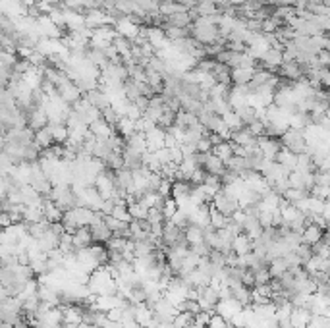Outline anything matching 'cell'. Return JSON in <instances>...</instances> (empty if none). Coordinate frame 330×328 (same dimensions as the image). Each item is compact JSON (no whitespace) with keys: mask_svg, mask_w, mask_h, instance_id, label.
Masks as SVG:
<instances>
[{"mask_svg":"<svg viewBox=\"0 0 330 328\" xmlns=\"http://www.w3.org/2000/svg\"><path fill=\"white\" fill-rule=\"evenodd\" d=\"M242 284L247 286V288H253V270H249V268H244V272H242Z\"/></svg>","mask_w":330,"mask_h":328,"instance_id":"obj_41","label":"cell"},{"mask_svg":"<svg viewBox=\"0 0 330 328\" xmlns=\"http://www.w3.org/2000/svg\"><path fill=\"white\" fill-rule=\"evenodd\" d=\"M293 253H295V257L299 259V263H301V266L305 265L307 261L313 257V249H311V245H305V243H299L295 249H293Z\"/></svg>","mask_w":330,"mask_h":328,"instance_id":"obj_31","label":"cell"},{"mask_svg":"<svg viewBox=\"0 0 330 328\" xmlns=\"http://www.w3.org/2000/svg\"><path fill=\"white\" fill-rule=\"evenodd\" d=\"M89 133L93 135V137H97V139H108L112 133H114V129L102 120V118H98V120H95L93 124H89Z\"/></svg>","mask_w":330,"mask_h":328,"instance_id":"obj_11","label":"cell"},{"mask_svg":"<svg viewBox=\"0 0 330 328\" xmlns=\"http://www.w3.org/2000/svg\"><path fill=\"white\" fill-rule=\"evenodd\" d=\"M208 220H210V226L214 228V230H222V228L228 226L230 216H224L222 213H218L212 205H208Z\"/></svg>","mask_w":330,"mask_h":328,"instance_id":"obj_18","label":"cell"},{"mask_svg":"<svg viewBox=\"0 0 330 328\" xmlns=\"http://www.w3.org/2000/svg\"><path fill=\"white\" fill-rule=\"evenodd\" d=\"M33 141L37 143V147L43 151V149H49L54 145V137H52V131H50L49 124L45 127H41V129H37L35 135H33Z\"/></svg>","mask_w":330,"mask_h":328,"instance_id":"obj_13","label":"cell"},{"mask_svg":"<svg viewBox=\"0 0 330 328\" xmlns=\"http://www.w3.org/2000/svg\"><path fill=\"white\" fill-rule=\"evenodd\" d=\"M311 311L305 307H293L292 313H290V324L292 328H305L311 320Z\"/></svg>","mask_w":330,"mask_h":328,"instance_id":"obj_7","label":"cell"},{"mask_svg":"<svg viewBox=\"0 0 330 328\" xmlns=\"http://www.w3.org/2000/svg\"><path fill=\"white\" fill-rule=\"evenodd\" d=\"M218 213H222L224 216H232L238 209H240V203L236 197H230V195H226L224 190L216 191L214 195H212V203H210Z\"/></svg>","mask_w":330,"mask_h":328,"instance_id":"obj_2","label":"cell"},{"mask_svg":"<svg viewBox=\"0 0 330 328\" xmlns=\"http://www.w3.org/2000/svg\"><path fill=\"white\" fill-rule=\"evenodd\" d=\"M251 249H253V240H249L244 232L238 234V236H234L232 253H236L240 257V255H245V253H251Z\"/></svg>","mask_w":330,"mask_h":328,"instance_id":"obj_12","label":"cell"},{"mask_svg":"<svg viewBox=\"0 0 330 328\" xmlns=\"http://www.w3.org/2000/svg\"><path fill=\"white\" fill-rule=\"evenodd\" d=\"M324 232H326V230H320V228L315 226V224H307V226L301 230V243H305V245H315V243L320 241V238L324 236Z\"/></svg>","mask_w":330,"mask_h":328,"instance_id":"obj_10","label":"cell"},{"mask_svg":"<svg viewBox=\"0 0 330 328\" xmlns=\"http://www.w3.org/2000/svg\"><path fill=\"white\" fill-rule=\"evenodd\" d=\"M265 126H267V122H265V120H259V118H255V120L247 126V129L251 131V135H253V137H261V135H265Z\"/></svg>","mask_w":330,"mask_h":328,"instance_id":"obj_37","label":"cell"},{"mask_svg":"<svg viewBox=\"0 0 330 328\" xmlns=\"http://www.w3.org/2000/svg\"><path fill=\"white\" fill-rule=\"evenodd\" d=\"M191 324H193V315L187 313V311H178V315L174 316V320H172V326L176 328H187Z\"/></svg>","mask_w":330,"mask_h":328,"instance_id":"obj_27","label":"cell"},{"mask_svg":"<svg viewBox=\"0 0 330 328\" xmlns=\"http://www.w3.org/2000/svg\"><path fill=\"white\" fill-rule=\"evenodd\" d=\"M210 151H212V145H210L208 137H201L197 141V152H210Z\"/></svg>","mask_w":330,"mask_h":328,"instance_id":"obj_40","label":"cell"},{"mask_svg":"<svg viewBox=\"0 0 330 328\" xmlns=\"http://www.w3.org/2000/svg\"><path fill=\"white\" fill-rule=\"evenodd\" d=\"M269 272L272 278H280L284 272H286V268H288V265H286V261L282 259V257H274L272 261L269 263Z\"/></svg>","mask_w":330,"mask_h":328,"instance_id":"obj_25","label":"cell"},{"mask_svg":"<svg viewBox=\"0 0 330 328\" xmlns=\"http://www.w3.org/2000/svg\"><path fill=\"white\" fill-rule=\"evenodd\" d=\"M220 118H222V122L226 124V127H228L230 131H238V129H242V127H244L242 120L238 118V114L234 112V110H228L226 114H222Z\"/></svg>","mask_w":330,"mask_h":328,"instance_id":"obj_24","label":"cell"},{"mask_svg":"<svg viewBox=\"0 0 330 328\" xmlns=\"http://www.w3.org/2000/svg\"><path fill=\"white\" fill-rule=\"evenodd\" d=\"M174 116H176V114L172 112V110H168V108L164 106V112L160 114V118H159V122H157V126L162 127V129H168L170 126H174Z\"/></svg>","mask_w":330,"mask_h":328,"instance_id":"obj_36","label":"cell"},{"mask_svg":"<svg viewBox=\"0 0 330 328\" xmlns=\"http://www.w3.org/2000/svg\"><path fill=\"white\" fill-rule=\"evenodd\" d=\"M0 328H14L10 322H4V320H0Z\"/></svg>","mask_w":330,"mask_h":328,"instance_id":"obj_45","label":"cell"},{"mask_svg":"<svg viewBox=\"0 0 330 328\" xmlns=\"http://www.w3.org/2000/svg\"><path fill=\"white\" fill-rule=\"evenodd\" d=\"M208 141H210V145L214 147V145H218V143H222V137H220L218 133H208Z\"/></svg>","mask_w":330,"mask_h":328,"instance_id":"obj_44","label":"cell"},{"mask_svg":"<svg viewBox=\"0 0 330 328\" xmlns=\"http://www.w3.org/2000/svg\"><path fill=\"white\" fill-rule=\"evenodd\" d=\"M100 328H124V324L122 322H118V320H108V318H106V322Z\"/></svg>","mask_w":330,"mask_h":328,"instance_id":"obj_43","label":"cell"},{"mask_svg":"<svg viewBox=\"0 0 330 328\" xmlns=\"http://www.w3.org/2000/svg\"><path fill=\"white\" fill-rule=\"evenodd\" d=\"M110 216H114V218H118V220H122V222H130V220H132V216L128 213V205H114Z\"/></svg>","mask_w":330,"mask_h":328,"instance_id":"obj_34","label":"cell"},{"mask_svg":"<svg viewBox=\"0 0 330 328\" xmlns=\"http://www.w3.org/2000/svg\"><path fill=\"white\" fill-rule=\"evenodd\" d=\"M210 152H212L214 156H218L222 162H226V160H228V158H230V156L234 154L232 143H230V141H222V143H218V145H214Z\"/></svg>","mask_w":330,"mask_h":328,"instance_id":"obj_23","label":"cell"},{"mask_svg":"<svg viewBox=\"0 0 330 328\" xmlns=\"http://www.w3.org/2000/svg\"><path fill=\"white\" fill-rule=\"evenodd\" d=\"M224 166H226L228 170L236 172V174H242V172H245V170H247L245 156H240V154H232V156H230V158L224 162Z\"/></svg>","mask_w":330,"mask_h":328,"instance_id":"obj_22","label":"cell"},{"mask_svg":"<svg viewBox=\"0 0 330 328\" xmlns=\"http://www.w3.org/2000/svg\"><path fill=\"white\" fill-rule=\"evenodd\" d=\"M187 328H207V326H201V324H195V322H193L191 326H187Z\"/></svg>","mask_w":330,"mask_h":328,"instance_id":"obj_47","label":"cell"},{"mask_svg":"<svg viewBox=\"0 0 330 328\" xmlns=\"http://www.w3.org/2000/svg\"><path fill=\"white\" fill-rule=\"evenodd\" d=\"M230 290H232V297L240 303L242 307H249V305H251V288H247V286H244V284H240V286L230 288Z\"/></svg>","mask_w":330,"mask_h":328,"instance_id":"obj_17","label":"cell"},{"mask_svg":"<svg viewBox=\"0 0 330 328\" xmlns=\"http://www.w3.org/2000/svg\"><path fill=\"white\" fill-rule=\"evenodd\" d=\"M100 118H102V120H104V122H106V124H108L112 129H114V127H116V124H118V120H120L122 116L116 112L112 106H106L104 110H100Z\"/></svg>","mask_w":330,"mask_h":328,"instance_id":"obj_30","label":"cell"},{"mask_svg":"<svg viewBox=\"0 0 330 328\" xmlns=\"http://www.w3.org/2000/svg\"><path fill=\"white\" fill-rule=\"evenodd\" d=\"M72 243L75 249H81V247H89L93 243V238H91V232L89 228H77L72 234Z\"/></svg>","mask_w":330,"mask_h":328,"instance_id":"obj_14","label":"cell"},{"mask_svg":"<svg viewBox=\"0 0 330 328\" xmlns=\"http://www.w3.org/2000/svg\"><path fill=\"white\" fill-rule=\"evenodd\" d=\"M270 272L267 266H261V268H257V270H253V286H261V284H269L270 282Z\"/></svg>","mask_w":330,"mask_h":328,"instance_id":"obj_32","label":"cell"},{"mask_svg":"<svg viewBox=\"0 0 330 328\" xmlns=\"http://www.w3.org/2000/svg\"><path fill=\"white\" fill-rule=\"evenodd\" d=\"M176 4H180V6H183L185 10H189V8H195L197 0H174Z\"/></svg>","mask_w":330,"mask_h":328,"instance_id":"obj_42","label":"cell"},{"mask_svg":"<svg viewBox=\"0 0 330 328\" xmlns=\"http://www.w3.org/2000/svg\"><path fill=\"white\" fill-rule=\"evenodd\" d=\"M114 184H116V188L118 190H124L128 195L134 191V176H132V172L130 170H118V172H114Z\"/></svg>","mask_w":330,"mask_h":328,"instance_id":"obj_8","label":"cell"},{"mask_svg":"<svg viewBox=\"0 0 330 328\" xmlns=\"http://www.w3.org/2000/svg\"><path fill=\"white\" fill-rule=\"evenodd\" d=\"M274 74L278 77H282V79H288V81H299V79H303V68L295 62V60H292V62H282L276 68Z\"/></svg>","mask_w":330,"mask_h":328,"instance_id":"obj_3","label":"cell"},{"mask_svg":"<svg viewBox=\"0 0 330 328\" xmlns=\"http://www.w3.org/2000/svg\"><path fill=\"white\" fill-rule=\"evenodd\" d=\"M147 207H143L141 203H130L128 205V213L132 216V220H145L147 218Z\"/></svg>","mask_w":330,"mask_h":328,"instance_id":"obj_28","label":"cell"},{"mask_svg":"<svg viewBox=\"0 0 330 328\" xmlns=\"http://www.w3.org/2000/svg\"><path fill=\"white\" fill-rule=\"evenodd\" d=\"M280 143L284 149H288L293 154H299V152H305L307 143L303 137V129H295V127H288L284 133L280 135Z\"/></svg>","mask_w":330,"mask_h":328,"instance_id":"obj_1","label":"cell"},{"mask_svg":"<svg viewBox=\"0 0 330 328\" xmlns=\"http://www.w3.org/2000/svg\"><path fill=\"white\" fill-rule=\"evenodd\" d=\"M255 74V68H234L230 70V81L232 85H247Z\"/></svg>","mask_w":330,"mask_h":328,"instance_id":"obj_9","label":"cell"},{"mask_svg":"<svg viewBox=\"0 0 330 328\" xmlns=\"http://www.w3.org/2000/svg\"><path fill=\"white\" fill-rule=\"evenodd\" d=\"M85 99L89 101L91 106H95L98 110H104L106 106H110V99H108V95H106V91H102V89H98V87L87 91Z\"/></svg>","mask_w":330,"mask_h":328,"instance_id":"obj_4","label":"cell"},{"mask_svg":"<svg viewBox=\"0 0 330 328\" xmlns=\"http://www.w3.org/2000/svg\"><path fill=\"white\" fill-rule=\"evenodd\" d=\"M203 170L207 174H212V176H222V172L226 170V166H224V162L220 160L218 156H214L212 152H208L207 160L203 164Z\"/></svg>","mask_w":330,"mask_h":328,"instance_id":"obj_16","label":"cell"},{"mask_svg":"<svg viewBox=\"0 0 330 328\" xmlns=\"http://www.w3.org/2000/svg\"><path fill=\"white\" fill-rule=\"evenodd\" d=\"M114 131H118V135H122V137L126 139V137H130V135H134L137 129H135V122H134V120H130V118L122 116V118L118 120L116 127H114Z\"/></svg>","mask_w":330,"mask_h":328,"instance_id":"obj_21","label":"cell"},{"mask_svg":"<svg viewBox=\"0 0 330 328\" xmlns=\"http://www.w3.org/2000/svg\"><path fill=\"white\" fill-rule=\"evenodd\" d=\"M318 4H322V6H328L330 8V0H317Z\"/></svg>","mask_w":330,"mask_h":328,"instance_id":"obj_46","label":"cell"},{"mask_svg":"<svg viewBox=\"0 0 330 328\" xmlns=\"http://www.w3.org/2000/svg\"><path fill=\"white\" fill-rule=\"evenodd\" d=\"M234 112L238 114V118L242 120V124L244 126H249L253 120H255V114L257 110L247 102V104H242V106H238V108H234Z\"/></svg>","mask_w":330,"mask_h":328,"instance_id":"obj_20","label":"cell"},{"mask_svg":"<svg viewBox=\"0 0 330 328\" xmlns=\"http://www.w3.org/2000/svg\"><path fill=\"white\" fill-rule=\"evenodd\" d=\"M307 195H309V191H305V190H292V188H288V190H286V193L282 195V199H286L288 203L295 205L297 201L305 199Z\"/></svg>","mask_w":330,"mask_h":328,"instance_id":"obj_29","label":"cell"},{"mask_svg":"<svg viewBox=\"0 0 330 328\" xmlns=\"http://www.w3.org/2000/svg\"><path fill=\"white\" fill-rule=\"evenodd\" d=\"M122 158H124V168L130 170V172H135V170L143 168V154L132 151V149H128V147H124Z\"/></svg>","mask_w":330,"mask_h":328,"instance_id":"obj_6","label":"cell"},{"mask_svg":"<svg viewBox=\"0 0 330 328\" xmlns=\"http://www.w3.org/2000/svg\"><path fill=\"white\" fill-rule=\"evenodd\" d=\"M214 315V313H208V311H199L197 315H193V322L195 324H201V326H207L208 320H210V316Z\"/></svg>","mask_w":330,"mask_h":328,"instance_id":"obj_39","label":"cell"},{"mask_svg":"<svg viewBox=\"0 0 330 328\" xmlns=\"http://www.w3.org/2000/svg\"><path fill=\"white\" fill-rule=\"evenodd\" d=\"M183 236H185V241H187V245H197V243H201V241H205V234H203V230L195 224H189V226L183 230Z\"/></svg>","mask_w":330,"mask_h":328,"instance_id":"obj_19","label":"cell"},{"mask_svg":"<svg viewBox=\"0 0 330 328\" xmlns=\"http://www.w3.org/2000/svg\"><path fill=\"white\" fill-rule=\"evenodd\" d=\"M126 238H116V236H112L106 243H104V247H106V251H124V247H126Z\"/></svg>","mask_w":330,"mask_h":328,"instance_id":"obj_35","label":"cell"},{"mask_svg":"<svg viewBox=\"0 0 330 328\" xmlns=\"http://www.w3.org/2000/svg\"><path fill=\"white\" fill-rule=\"evenodd\" d=\"M102 162H104V166H106L108 170H112V172H118V170H122L124 168V158L120 152H110Z\"/></svg>","mask_w":330,"mask_h":328,"instance_id":"obj_26","label":"cell"},{"mask_svg":"<svg viewBox=\"0 0 330 328\" xmlns=\"http://www.w3.org/2000/svg\"><path fill=\"white\" fill-rule=\"evenodd\" d=\"M272 213H274V211H267V209H259V207H257V220H259L261 228L272 226Z\"/></svg>","mask_w":330,"mask_h":328,"instance_id":"obj_33","label":"cell"},{"mask_svg":"<svg viewBox=\"0 0 330 328\" xmlns=\"http://www.w3.org/2000/svg\"><path fill=\"white\" fill-rule=\"evenodd\" d=\"M126 147L128 149H132V151L139 152V154H145L149 149H147V141H145V135L143 133H139V131H135L134 135H130V137H126Z\"/></svg>","mask_w":330,"mask_h":328,"instance_id":"obj_15","label":"cell"},{"mask_svg":"<svg viewBox=\"0 0 330 328\" xmlns=\"http://www.w3.org/2000/svg\"><path fill=\"white\" fill-rule=\"evenodd\" d=\"M89 232H91V238H93V243H106V241L112 238V232L108 230V226L102 222V218L93 222L89 226Z\"/></svg>","mask_w":330,"mask_h":328,"instance_id":"obj_5","label":"cell"},{"mask_svg":"<svg viewBox=\"0 0 330 328\" xmlns=\"http://www.w3.org/2000/svg\"><path fill=\"white\" fill-rule=\"evenodd\" d=\"M149 224H162L164 222V215H162V211L157 209V207H153V209H149L147 211V218H145Z\"/></svg>","mask_w":330,"mask_h":328,"instance_id":"obj_38","label":"cell"}]
</instances>
